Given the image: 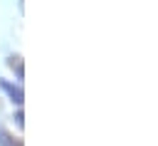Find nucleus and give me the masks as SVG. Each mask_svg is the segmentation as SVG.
<instances>
[{"label":"nucleus","instance_id":"nucleus-1","mask_svg":"<svg viewBox=\"0 0 158 146\" xmlns=\"http://www.w3.org/2000/svg\"><path fill=\"white\" fill-rule=\"evenodd\" d=\"M0 89H2V92H5V94H7V97L17 104V106L25 101V94H22V89H20L17 84H10L7 79H0Z\"/></svg>","mask_w":158,"mask_h":146},{"label":"nucleus","instance_id":"nucleus-2","mask_svg":"<svg viewBox=\"0 0 158 146\" xmlns=\"http://www.w3.org/2000/svg\"><path fill=\"white\" fill-rule=\"evenodd\" d=\"M0 146H15V139H12L2 126H0Z\"/></svg>","mask_w":158,"mask_h":146}]
</instances>
